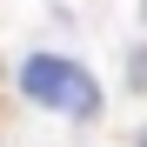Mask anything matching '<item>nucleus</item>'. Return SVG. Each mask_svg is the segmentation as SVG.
I'll list each match as a JSON object with an SVG mask.
<instances>
[{"instance_id": "1", "label": "nucleus", "mask_w": 147, "mask_h": 147, "mask_svg": "<svg viewBox=\"0 0 147 147\" xmlns=\"http://www.w3.org/2000/svg\"><path fill=\"white\" fill-rule=\"evenodd\" d=\"M20 94L34 107H54V114H74V120H94L100 114V87L94 74L67 54H27L20 60Z\"/></svg>"}, {"instance_id": "2", "label": "nucleus", "mask_w": 147, "mask_h": 147, "mask_svg": "<svg viewBox=\"0 0 147 147\" xmlns=\"http://www.w3.org/2000/svg\"><path fill=\"white\" fill-rule=\"evenodd\" d=\"M127 87H134V94L147 87V47H140V54H127Z\"/></svg>"}, {"instance_id": "3", "label": "nucleus", "mask_w": 147, "mask_h": 147, "mask_svg": "<svg viewBox=\"0 0 147 147\" xmlns=\"http://www.w3.org/2000/svg\"><path fill=\"white\" fill-rule=\"evenodd\" d=\"M140 13H147V0H140Z\"/></svg>"}, {"instance_id": "4", "label": "nucleus", "mask_w": 147, "mask_h": 147, "mask_svg": "<svg viewBox=\"0 0 147 147\" xmlns=\"http://www.w3.org/2000/svg\"><path fill=\"white\" fill-rule=\"evenodd\" d=\"M140 147H147V140H140Z\"/></svg>"}]
</instances>
